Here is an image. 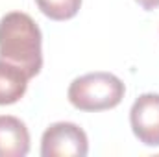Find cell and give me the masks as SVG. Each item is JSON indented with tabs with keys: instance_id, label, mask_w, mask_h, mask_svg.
I'll return each instance as SVG.
<instances>
[{
	"instance_id": "cell-1",
	"label": "cell",
	"mask_w": 159,
	"mask_h": 157,
	"mask_svg": "<svg viewBox=\"0 0 159 157\" xmlns=\"http://www.w3.org/2000/svg\"><path fill=\"white\" fill-rule=\"evenodd\" d=\"M43 35L37 22L22 11H9L0 19V59L35 78L43 69Z\"/></svg>"
},
{
	"instance_id": "cell-2",
	"label": "cell",
	"mask_w": 159,
	"mask_h": 157,
	"mask_svg": "<svg viewBox=\"0 0 159 157\" xmlns=\"http://www.w3.org/2000/svg\"><path fill=\"white\" fill-rule=\"evenodd\" d=\"M126 87L111 72H89L72 79L67 96L80 111H106L117 107L124 98Z\"/></svg>"
},
{
	"instance_id": "cell-3",
	"label": "cell",
	"mask_w": 159,
	"mask_h": 157,
	"mask_svg": "<svg viewBox=\"0 0 159 157\" xmlns=\"http://www.w3.org/2000/svg\"><path fill=\"white\" fill-rule=\"evenodd\" d=\"M89 141L85 131L74 122H56L41 137L43 157H85Z\"/></svg>"
},
{
	"instance_id": "cell-4",
	"label": "cell",
	"mask_w": 159,
	"mask_h": 157,
	"mask_svg": "<svg viewBox=\"0 0 159 157\" xmlns=\"http://www.w3.org/2000/svg\"><path fill=\"white\" fill-rule=\"evenodd\" d=\"M129 124L133 135L144 146H159V94L146 92L141 94L131 109H129Z\"/></svg>"
},
{
	"instance_id": "cell-5",
	"label": "cell",
	"mask_w": 159,
	"mask_h": 157,
	"mask_svg": "<svg viewBox=\"0 0 159 157\" xmlns=\"http://www.w3.org/2000/svg\"><path fill=\"white\" fill-rule=\"evenodd\" d=\"M30 152V131L17 117L0 115V157H24Z\"/></svg>"
},
{
	"instance_id": "cell-6",
	"label": "cell",
	"mask_w": 159,
	"mask_h": 157,
	"mask_svg": "<svg viewBox=\"0 0 159 157\" xmlns=\"http://www.w3.org/2000/svg\"><path fill=\"white\" fill-rule=\"evenodd\" d=\"M28 79V74L22 69L0 59V105L19 102L26 94Z\"/></svg>"
},
{
	"instance_id": "cell-7",
	"label": "cell",
	"mask_w": 159,
	"mask_h": 157,
	"mask_svg": "<svg viewBox=\"0 0 159 157\" xmlns=\"http://www.w3.org/2000/svg\"><path fill=\"white\" fill-rule=\"evenodd\" d=\"M35 4L52 20H69L81 7V0H35Z\"/></svg>"
},
{
	"instance_id": "cell-8",
	"label": "cell",
	"mask_w": 159,
	"mask_h": 157,
	"mask_svg": "<svg viewBox=\"0 0 159 157\" xmlns=\"http://www.w3.org/2000/svg\"><path fill=\"white\" fill-rule=\"evenodd\" d=\"M143 9H156L159 7V0H135Z\"/></svg>"
}]
</instances>
